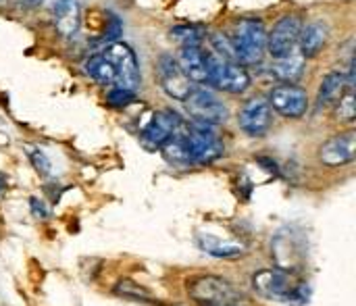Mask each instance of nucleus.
Instances as JSON below:
<instances>
[{
	"label": "nucleus",
	"mask_w": 356,
	"mask_h": 306,
	"mask_svg": "<svg viewBox=\"0 0 356 306\" xmlns=\"http://www.w3.org/2000/svg\"><path fill=\"white\" fill-rule=\"evenodd\" d=\"M161 150H163V156H165L171 165H179V167L192 165V159H190L188 144H186V138H184L181 127H179V131H177Z\"/></svg>",
	"instance_id": "412c9836"
},
{
	"label": "nucleus",
	"mask_w": 356,
	"mask_h": 306,
	"mask_svg": "<svg viewBox=\"0 0 356 306\" xmlns=\"http://www.w3.org/2000/svg\"><path fill=\"white\" fill-rule=\"evenodd\" d=\"M29 207H31V213H33V217L35 219H48V209L44 207V202H40L38 198H31L29 200Z\"/></svg>",
	"instance_id": "cd10ccee"
},
{
	"label": "nucleus",
	"mask_w": 356,
	"mask_h": 306,
	"mask_svg": "<svg viewBox=\"0 0 356 306\" xmlns=\"http://www.w3.org/2000/svg\"><path fill=\"white\" fill-rule=\"evenodd\" d=\"M336 117L344 123H353L356 117V104H355V92L353 88L344 90V94L338 100V108H336Z\"/></svg>",
	"instance_id": "b1692460"
},
{
	"label": "nucleus",
	"mask_w": 356,
	"mask_h": 306,
	"mask_svg": "<svg viewBox=\"0 0 356 306\" xmlns=\"http://www.w3.org/2000/svg\"><path fill=\"white\" fill-rule=\"evenodd\" d=\"M181 131H184V138L188 144L192 165H209L223 156L225 148L215 131V125L202 123V121H192V125L188 129L181 127Z\"/></svg>",
	"instance_id": "20e7f679"
},
{
	"label": "nucleus",
	"mask_w": 356,
	"mask_h": 306,
	"mask_svg": "<svg viewBox=\"0 0 356 306\" xmlns=\"http://www.w3.org/2000/svg\"><path fill=\"white\" fill-rule=\"evenodd\" d=\"M225 306H246V305H242V303H234V305H225Z\"/></svg>",
	"instance_id": "7c9ffc66"
},
{
	"label": "nucleus",
	"mask_w": 356,
	"mask_h": 306,
	"mask_svg": "<svg viewBox=\"0 0 356 306\" xmlns=\"http://www.w3.org/2000/svg\"><path fill=\"white\" fill-rule=\"evenodd\" d=\"M115 294L125 298V300H131V303H140V305H161L156 296H152V292H148L146 288L138 286L136 282L131 280H121L117 286H115Z\"/></svg>",
	"instance_id": "4be33fe9"
},
{
	"label": "nucleus",
	"mask_w": 356,
	"mask_h": 306,
	"mask_svg": "<svg viewBox=\"0 0 356 306\" xmlns=\"http://www.w3.org/2000/svg\"><path fill=\"white\" fill-rule=\"evenodd\" d=\"M252 288L259 296L277 300V303H292L302 305L309 298L307 284H292L290 273L284 269H261L252 275Z\"/></svg>",
	"instance_id": "f03ea898"
},
{
	"label": "nucleus",
	"mask_w": 356,
	"mask_h": 306,
	"mask_svg": "<svg viewBox=\"0 0 356 306\" xmlns=\"http://www.w3.org/2000/svg\"><path fill=\"white\" fill-rule=\"evenodd\" d=\"M356 136L355 131H344L334 138H330L319 148V161L327 167H342L350 165L355 161Z\"/></svg>",
	"instance_id": "ddd939ff"
},
{
	"label": "nucleus",
	"mask_w": 356,
	"mask_h": 306,
	"mask_svg": "<svg viewBox=\"0 0 356 306\" xmlns=\"http://www.w3.org/2000/svg\"><path fill=\"white\" fill-rule=\"evenodd\" d=\"M134 98H136V92L123 90V88H117V86H113V90L106 94V100H108V104H113V106H119V108H123V106L131 104V102H134Z\"/></svg>",
	"instance_id": "a878e982"
},
{
	"label": "nucleus",
	"mask_w": 356,
	"mask_h": 306,
	"mask_svg": "<svg viewBox=\"0 0 356 306\" xmlns=\"http://www.w3.org/2000/svg\"><path fill=\"white\" fill-rule=\"evenodd\" d=\"M181 117L175 111H159L142 129V142L150 148H163L181 127Z\"/></svg>",
	"instance_id": "9b49d317"
},
{
	"label": "nucleus",
	"mask_w": 356,
	"mask_h": 306,
	"mask_svg": "<svg viewBox=\"0 0 356 306\" xmlns=\"http://www.w3.org/2000/svg\"><path fill=\"white\" fill-rule=\"evenodd\" d=\"M52 17L60 35H75L81 23V6L77 0H56L52 4Z\"/></svg>",
	"instance_id": "2eb2a0df"
},
{
	"label": "nucleus",
	"mask_w": 356,
	"mask_h": 306,
	"mask_svg": "<svg viewBox=\"0 0 356 306\" xmlns=\"http://www.w3.org/2000/svg\"><path fill=\"white\" fill-rule=\"evenodd\" d=\"M229 42L238 65H259L267 52V27L254 17L238 19L229 33Z\"/></svg>",
	"instance_id": "f257e3e1"
},
{
	"label": "nucleus",
	"mask_w": 356,
	"mask_h": 306,
	"mask_svg": "<svg viewBox=\"0 0 356 306\" xmlns=\"http://www.w3.org/2000/svg\"><path fill=\"white\" fill-rule=\"evenodd\" d=\"M44 0H23V4L27 6V8H35V6H40Z\"/></svg>",
	"instance_id": "c756f323"
},
{
	"label": "nucleus",
	"mask_w": 356,
	"mask_h": 306,
	"mask_svg": "<svg viewBox=\"0 0 356 306\" xmlns=\"http://www.w3.org/2000/svg\"><path fill=\"white\" fill-rule=\"evenodd\" d=\"M327 25H323L321 21H311L307 25H302L300 29V35H298V48H300V54L305 58H313L317 56L325 44H327Z\"/></svg>",
	"instance_id": "dca6fc26"
},
{
	"label": "nucleus",
	"mask_w": 356,
	"mask_h": 306,
	"mask_svg": "<svg viewBox=\"0 0 356 306\" xmlns=\"http://www.w3.org/2000/svg\"><path fill=\"white\" fill-rule=\"evenodd\" d=\"M83 71L98 83L102 86H115L117 81V73H115V67L111 65V61L98 52V54H92L86 63H83Z\"/></svg>",
	"instance_id": "a211bd4d"
},
{
	"label": "nucleus",
	"mask_w": 356,
	"mask_h": 306,
	"mask_svg": "<svg viewBox=\"0 0 356 306\" xmlns=\"http://www.w3.org/2000/svg\"><path fill=\"white\" fill-rule=\"evenodd\" d=\"M269 106L271 111L280 113L288 119H298L309 108V96L307 90L294 83H280L269 92Z\"/></svg>",
	"instance_id": "1a4fd4ad"
},
{
	"label": "nucleus",
	"mask_w": 356,
	"mask_h": 306,
	"mask_svg": "<svg viewBox=\"0 0 356 306\" xmlns=\"http://www.w3.org/2000/svg\"><path fill=\"white\" fill-rule=\"evenodd\" d=\"M302 21L298 15H284L271 31H267V52L273 58H284L292 54L298 46V35Z\"/></svg>",
	"instance_id": "6e6552de"
},
{
	"label": "nucleus",
	"mask_w": 356,
	"mask_h": 306,
	"mask_svg": "<svg viewBox=\"0 0 356 306\" xmlns=\"http://www.w3.org/2000/svg\"><path fill=\"white\" fill-rule=\"evenodd\" d=\"M29 159H31V163H33V167H35V171L40 175H50L52 165H50L48 156L42 150H29Z\"/></svg>",
	"instance_id": "bb28decb"
},
{
	"label": "nucleus",
	"mask_w": 356,
	"mask_h": 306,
	"mask_svg": "<svg viewBox=\"0 0 356 306\" xmlns=\"http://www.w3.org/2000/svg\"><path fill=\"white\" fill-rule=\"evenodd\" d=\"M184 102L188 104V113L192 115L194 121H202V123H211V125H221L229 117V111L223 104V100H219L211 90H207L202 86L194 88Z\"/></svg>",
	"instance_id": "0eeeda50"
},
{
	"label": "nucleus",
	"mask_w": 356,
	"mask_h": 306,
	"mask_svg": "<svg viewBox=\"0 0 356 306\" xmlns=\"http://www.w3.org/2000/svg\"><path fill=\"white\" fill-rule=\"evenodd\" d=\"M171 38L179 44V46H200L202 33L196 27L190 25H177L171 29Z\"/></svg>",
	"instance_id": "5701e85b"
},
{
	"label": "nucleus",
	"mask_w": 356,
	"mask_h": 306,
	"mask_svg": "<svg viewBox=\"0 0 356 306\" xmlns=\"http://www.w3.org/2000/svg\"><path fill=\"white\" fill-rule=\"evenodd\" d=\"M346 75L342 71H332L321 79L319 92H317V108H327L334 102L340 100V96L346 90Z\"/></svg>",
	"instance_id": "f3484780"
},
{
	"label": "nucleus",
	"mask_w": 356,
	"mask_h": 306,
	"mask_svg": "<svg viewBox=\"0 0 356 306\" xmlns=\"http://www.w3.org/2000/svg\"><path fill=\"white\" fill-rule=\"evenodd\" d=\"M179 69L184 71V75L196 83V86H204L209 83V75H207V52L200 46H181L179 56L175 58Z\"/></svg>",
	"instance_id": "4468645a"
},
{
	"label": "nucleus",
	"mask_w": 356,
	"mask_h": 306,
	"mask_svg": "<svg viewBox=\"0 0 356 306\" xmlns=\"http://www.w3.org/2000/svg\"><path fill=\"white\" fill-rule=\"evenodd\" d=\"M156 73H159V81H161L163 90L175 100H186L190 96V92L194 90V83L184 75L177 61L171 54H163L159 58Z\"/></svg>",
	"instance_id": "f8f14e48"
},
{
	"label": "nucleus",
	"mask_w": 356,
	"mask_h": 306,
	"mask_svg": "<svg viewBox=\"0 0 356 306\" xmlns=\"http://www.w3.org/2000/svg\"><path fill=\"white\" fill-rule=\"evenodd\" d=\"M211 42H213V48L217 50V56L236 63V52H234V46L229 42V35H225L223 31H217L211 35Z\"/></svg>",
	"instance_id": "393cba45"
},
{
	"label": "nucleus",
	"mask_w": 356,
	"mask_h": 306,
	"mask_svg": "<svg viewBox=\"0 0 356 306\" xmlns=\"http://www.w3.org/2000/svg\"><path fill=\"white\" fill-rule=\"evenodd\" d=\"M198 248L215 259H236L244 252L242 244H234V242H221L217 238H198Z\"/></svg>",
	"instance_id": "aec40b11"
},
{
	"label": "nucleus",
	"mask_w": 356,
	"mask_h": 306,
	"mask_svg": "<svg viewBox=\"0 0 356 306\" xmlns=\"http://www.w3.org/2000/svg\"><path fill=\"white\" fill-rule=\"evenodd\" d=\"M102 54L115 67V73H117L115 86L123 88V90H129V92H136L142 77H140V65H138V58H136L134 50L123 42H111V44H106Z\"/></svg>",
	"instance_id": "423d86ee"
},
{
	"label": "nucleus",
	"mask_w": 356,
	"mask_h": 306,
	"mask_svg": "<svg viewBox=\"0 0 356 306\" xmlns=\"http://www.w3.org/2000/svg\"><path fill=\"white\" fill-rule=\"evenodd\" d=\"M188 296L200 306H225L242 303L244 294L219 275H198L188 282Z\"/></svg>",
	"instance_id": "7ed1b4c3"
},
{
	"label": "nucleus",
	"mask_w": 356,
	"mask_h": 306,
	"mask_svg": "<svg viewBox=\"0 0 356 306\" xmlns=\"http://www.w3.org/2000/svg\"><path fill=\"white\" fill-rule=\"evenodd\" d=\"M273 73L286 81V83H292V81H298L305 73V56L302 54H288L284 58H275V65H273Z\"/></svg>",
	"instance_id": "6ab92c4d"
},
{
	"label": "nucleus",
	"mask_w": 356,
	"mask_h": 306,
	"mask_svg": "<svg viewBox=\"0 0 356 306\" xmlns=\"http://www.w3.org/2000/svg\"><path fill=\"white\" fill-rule=\"evenodd\" d=\"M271 119H273V111L265 96H254L246 100V104L240 108V115H238L240 129L248 134L250 138L265 136L271 127Z\"/></svg>",
	"instance_id": "9d476101"
},
{
	"label": "nucleus",
	"mask_w": 356,
	"mask_h": 306,
	"mask_svg": "<svg viewBox=\"0 0 356 306\" xmlns=\"http://www.w3.org/2000/svg\"><path fill=\"white\" fill-rule=\"evenodd\" d=\"M119 33H121V21L117 17H111V27H106V40L115 42Z\"/></svg>",
	"instance_id": "c85d7f7f"
},
{
	"label": "nucleus",
	"mask_w": 356,
	"mask_h": 306,
	"mask_svg": "<svg viewBox=\"0 0 356 306\" xmlns=\"http://www.w3.org/2000/svg\"><path fill=\"white\" fill-rule=\"evenodd\" d=\"M207 75L209 83L221 92L242 94L250 88V75L242 65L225 61L211 52H207Z\"/></svg>",
	"instance_id": "39448f33"
}]
</instances>
